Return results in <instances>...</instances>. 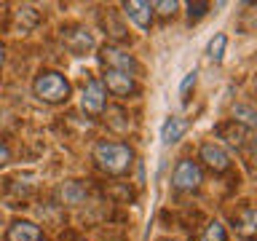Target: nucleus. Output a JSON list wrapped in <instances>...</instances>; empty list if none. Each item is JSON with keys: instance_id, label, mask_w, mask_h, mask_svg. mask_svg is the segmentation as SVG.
<instances>
[{"instance_id": "1", "label": "nucleus", "mask_w": 257, "mask_h": 241, "mask_svg": "<svg viewBox=\"0 0 257 241\" xmlns=\"http://www.w3.org/2000/svg\"><path fill=\"white\" fill-rule=\"evenodd\" d=\"M132 158H134L132 148H126V145H120V142H99L94 148V161L107 174H123V172H128Z\"/></svg>"}, {"instance_id": "2", "label": "nucleus", "mask_w": 257, "mask_h": 241, "mask_svg": "<svg viewBox=\"0 0 257 241\" xmlns=\"http://www.w3.org/2000/svg\"><path fill=\"white\" fill-rule=\"evenodd\" d=\"M35 94L43 102L56 104V102H64L70 96V83L59 75V72H43V75L35 80Z\"/></svg>"}, {"instance_id": "3", "label": "nucleus", "mask_w": 257, "mask_h": 241, "mask_svg": "<svg viewBox=\"0 0 257 241\" xmlns=\"http://www.w3.org/2000/svg\"><path fill=\"white\" fill-rule=\"evenodd\" d=\"M172 182H174V188H180V190L198 188V185H201V169L193 164V161H180L177 169H174Z\"/></svg>"}, {"instance_id": "4", "label": "nucleus", "mask_w": 257, "mask_h": 241, "mask_svg": "<svg viewBox=\"0 0 257 241\" xmlns=\"http://www.w3.org/2000/svg\"><path fill=\"white\" fill-rule=\"evenodd\" d=\"M102 62L107 64V70H120V72H128V75L137 70L134 56L120 51V48H115V46H104L102 48Z\"/></svg>"}, {"instance_id": "5", "label": "nucleus", "mask_w": 257, "mask_h": 241, "mask_svg": "<svg viewBox=\"0 0 257 241\" xmlns=\"http://www.w3.org/2000/svg\"><path fill=\"white\" fill-rule=\"evenodd\" d=\"M104 86L102 80H88V83L83 86V110L91 112V115H96V112L104 110Z\"/></svg>"}, {"instance_id": "6", "label": "nucleus", "mask_w": 257, "mask_h": 241, "mask_svg": "<svg viewBox=\"0 0 257 241\" xmlns=\"http://www.w3.org/2000/svg\"><path fill=\"white\" fill-rule=\"evenodd\" d=\"M102 86H107L115 96H128L134 91V80L128 72H120V70H104V80Z\"/></svg>"}, {"instance_id": "7", "label": "nucleus", "mask_w": 257, "mask_h": 241, "mask_svg": "<svg viewBox=\"0 0 257 241\" xmlns=\"http://www.w3.org/2000/svg\"><path fill=\"white\" fill-rule=\"evenodd\" d=\"M123 11H126V16H128V19H132L140 30H148V27H150V19H153V6H150V3L132 0V3H123Z\"/></svg>"}, {"instance_id": "8", "label": "nucleus", "mask_w": 257, "mask_h": 241, "mask_svg": "<svg viewBox=\"0 0 257 241\" xmlns=\"http://www.w3.org/2000/svg\"><path fill=\"white\" fill-rule=\"evenodd\" d=\"M201 158H204L206 164L214 169V172H225V169L230 166L228 153H225L220 145H214V142H209V145H204V148H201Z\"/></svg>"}, {"instance_id": "9", "label": "nucleus", "mask_w": 257, "mask_h": 241, "mask_svg": "<svg viewBox=\"0 0 257 241\" xmlns=\"http://www.w3.org/2000/svg\"><path fill=\"white\" fill-rule=\"evenodd\" d=\"M43 233L35 222H27V220H19L8 228V241H40Z\"/></svg>"}, {"instance_id": "10", "label": "nucleus", "mask_w": 257, "mask_h": 241, "mask_svg": "<svg viewBox=\"0 0 257 241\" xmlns=\"http://www.w3.org/2000/svg\"><path fill=\"white\" fill-rule=\"evenodd\" d=\"M188 132V120L185 118H169L164 129H161V140H164V145H174L182 140V134Z\"/></svg>"}, {"instance_id": "11", "label": "nucleus", "mask_w": 257, "mask_h": 241, "mask_svg": "<svg viewBox=\"0 0 257 241\" xmlns=\"http://www.w3.org/2000/svg\"><path fill=\"white\" fill-rule=\"evenodd\" d=\"M254 225H257V214H254V209L252 206H244L238 212V217H236V230L241 233L244 238H252L254 236Z\"/></svg>"}, {"instance_id": "12", "label": "nucleus", "mask_w": 257, "mask_h": 241, "mask_svg": "<svg viewBox=\"0 0 257 241\" xmlns=\"http://www.w3.org/2000/svg\"><path fill=\"white\" fill-rule=\"evenodd\" d=\"M64 43L70 46L72 54H86L88 48L94 46V38L83 30H75V32H67V35H64Z\"/></svg>"}, {"instance_id": "13", "label": "nucleus", "mask_w": 257, "mask_h": 241, "mask_svg": "<svg viewBox=\"0 0 257 241\" xmlns=\"http://www.w3.org/2000/svg\"><path fill=\"white\" fill-rule=\"evenodd\" d=\"M38 22H40V16H38V11H35V8H30V6H22L19 11H16V24H19V30H22V32H24V30H32Z\"/></svg>"}, {"instance_id": "14", "label": "nucleus", "mask_w": 257, "mask_h": 241, "mask_svg": "<svg viewBox=\"0 0 257 241\" xmlns=\"http://www.w3.org/2000/svg\"><path fill=\"white\" fill-rule=\"evenodd\" d=\"M225 46H228V38L225 35H214L212 40H209V48H206V56L212 62H220L222 54H225Z\"/></svg>"}, {"instance_id": "15", "label": "nucleus", "mask_w": 257, "mask_h": 241, "mask_svg": "<svg viewBox=\"0 0 257 241\" xmlns=\"http://www.w3.org/2000/svg\"><path fill=\"white\" fill-rule=\"evenodd\" d=\"M220 134L225 137V140H228L230 145H241L246 140V129H241L238 124H230V126H222L220 129Z\"/></svg>"}, {"instance_id": "16", "label": "nucleus", "mask_w": 257, "mask_h": 241, "mask_svg": "<svg viewBox=\"0 0 257 241\" xmlns=\"http://www.w3.org/2000/svg\"><path fill=\"white\" fill-rule=\"evenodd\" d=\"M86 193H83V188H80L78 182H67L62 188V198L67 201V204H80V198H83Z\"/></svg>"}, {"instance_id": "17", "label": "nucleus", "mask_w": 257, "mask_h": 241, "mask_svg": "<svg viewBox=\"0 0 257 241\" xmlns=\"http://www.w3.org/2000/svg\"><path fill=\"white\" fill-rule=\"evenodd\" d=\"M233 115H236V120H244L246 126L254 124V110L246 107V104H236V107H233Z\"/></svg>"}, {"instance_id": "18", "label": "nucleus", "mask_w": 257, "mask_h": 241, "mask_svg": "<svg viewBox=\"0 0 257 241\" xmlns=\"http://www.w3.org/2000/svg\"><path fill=\"white\" fill-rule=\"evenodd\" d=\"M204 241H225V228L220 222H212L204 233Z\"/></svg>"}, {"instance_id": "19", "label": "nucleus", "mask_w": 257, "mask_h": 241, "mask_svg": "<svg viewBox=\"0 0 257 241\" xmlns=\"http://www.w3.org/2000/svg\"><path fill=\"white\" fill-rule=\"evenodd\" d=\"M193 86H196V70H193V72H188V75H185V80H182V86H180V94H182V99H188V91H190Z\"/></svg>"}, {"instance_id": "20", "label": "nucleus", "mask_w": 257, "mask_h": 241, "mask_svg": "<svg viewBox=\"0 0 257 241\" xmlns=\"http://www.w3.org/2000/svg\"><path fill=\"white\" fill-rule=\"evenodd\" d=\"M153 8H156V11H158L161 16H169V14H174L177 3H174V0H164V3H156Z\"/></svg>"}, {"instance_id": "21", "label": "nucleus", "mask_w": 257, "mask_h": 241, "mask_svg": "<svg viewBox=\"0 0 257 241\" xmlns=\"http://www.w3.org/2000/svg\"><path fill=\"white\" fill-rule=\"evenodd\" d=\"M188 8H190V19H198V16H204V14H206L209 3H190Z\"/></svg>"}, {"instance_id": "22", "label": "nucleus", "mask_w": 257, "mask_h": 241, "mask_svg": "<svg viewBox=\"0 0 257 241\" xmlns=\"http://www.w3.org/2000/svg\"><path fill=\"white\" fill-rule=\"evenodd\" d=\"M8 158H11V153H8V148H6V145H0V166H3V164H8Z\"/></svg>"}, {"instance_id": "23", "label": "nucleus", "mask_w": 257, "mask_h": 241, "mask_svg": "<svg viewBox=\"0 0 257 241\" xmlns=\"http://www.w3.org/2000/svg\"><path fill=\"white\" fill-rule=\"evenodd\" d=\"M3 59H6V51H3V46H0V67H3Z\"/></svg>"}]
</instances>
